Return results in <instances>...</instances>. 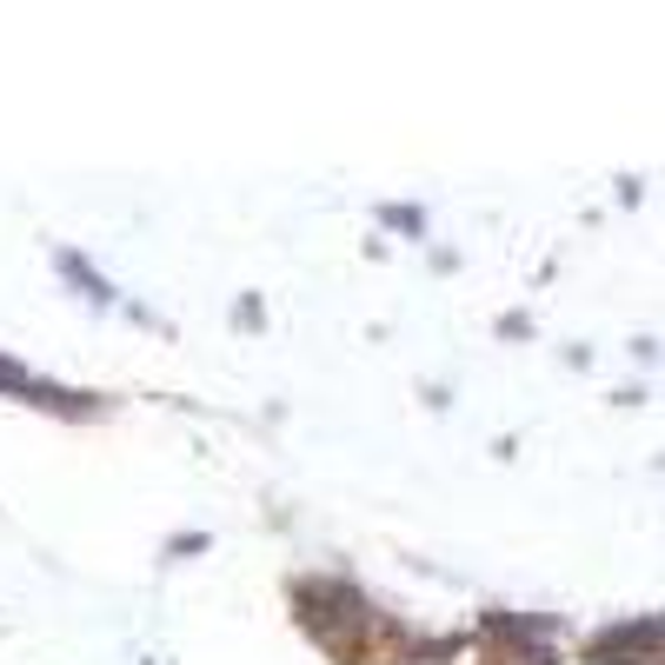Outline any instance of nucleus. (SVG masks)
Returning <instances> with one entry per match:
<instances>
[{
  "label": "nucleus",
  "instance_id": "1",
  "mask_svg": "<svg viewBox=\"0 0 665 665\" xmlns=\"http://www.w3.org/2000/svg\"><path fill=\"white\" fill-rule=\"evenodd\" d=\"M0 393H20V400H33V406H87V393H53V386H40L20 360H7L0 353Z\"/></svg>",
  "mask_w": 665,
  "mask_h": 665
},
{
  "label": "nucleus",
  "instance_id": "2",
  "mask_svg": "<svg viewBox=\"0 0 665 665\" xmlns=\"http://www.w3.org/2000/svg\"><path fill=\"white\" fill-rule=\"evenodd\" d=\"M60 273H73V280L87 286V300H93V306H113V300H120V293H113V286H107V280L80 260V253H60Z\"/></svg>",
  "mask_w": 665,
  "mask_h": 665
}]
</instances>
